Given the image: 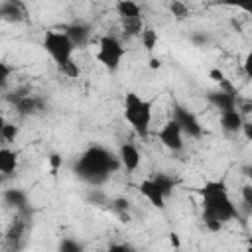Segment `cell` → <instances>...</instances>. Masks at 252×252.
<instances>
[{
  "label": "cell",
  "instance_id": "1",
  "mask_svg": "<svg viewBox=\"0 0 252 252\" xmlns=\"http://www.w3.org/2000/svg\"><path fill=\"white\" fill-rule=\"evenodd\" d=\"M203 199V220L213 232L220 230L224 222L238 219V209L228 195L226 183L222 179H209L199 189Z\"/></svg>",
  "mask_w": 252,
  "mask_h": 252
},
{
  "label": "cell",
  "instance_id": "2",
  "mask_svg": "<svg viewBox=\"0 0 252 252\" xmlns=\"http://www.w3.org/2000/svg\"><path fill=\"white\" fill-rule=\"evenodd\" d=\"M116 167H118L116 156H112L108 150L100 146L89 148L77 161V173L91 183L104 181L110 175V171H114Z\"/></svg>",
  "mask_w": 252,
  "mask_h": 252
},
{
  "label": "cell",
  "instance_id": "3",
  "mask_svg": "<svg viewBox=\"0 0 252 252\" xmlns=\"http://www.w3.org/2000/svg\"><path fill=\"white\" fill-rule=\"evenodd\" d=\"M122 114H124V120L130 124V128L140 138H146L152 126V118H154V100H148L140 96L138 93L130 91L124 96Z\"/></svg>",
  "mask_w": 252,
  "mask_h": 252
},
{
  "label": "cell",
  "instance_id": "4",
  "mask_svg": "<svg viewBox=\"0 0 252 252\" xmlns=\"http://www.w3.org/2000/svg\"><path fill=\"white\" fill-rule=\"evenodd\" d=\"M126 55V47L122 43V39L114 33H104L98 37V43H96V61L110 73L118 71L122 59Z\"/></svg>",
  "mask_w": 252,
  "mask_h": 252
},
{
  "label": "cell",
  "instance_id": "5",
  "mask_svg": "<svg viewBox=\"0 0 252 252\" xmlns=\"http://www.w3.org/2000/svg\"><path fill=\"white\" fill-rule=\"evenodd\" d=\"M41 47L51 57L55 67H61L69 59H73V53H75V47H73L71 39L65 35L63 30H49V32H45Z\"/></svg>",
  "mask_w": 252,
  "mask_h": 252
},
{
  "label": "cell",
  "instance_id": "6",
  "mask_svg": "<svg viewBox=\"0 0 252 252\" xmlns=\"http://www.w3.org/2000/svg\"><path fill=\"white\" fill-rule=\"evenodd\" d=\"M116 14L120 16V24H122V32L126 37L132 35H140V32L144 30V18H142V8L138 2L132 0H120L116 2Z\"/></svg>",
  "mask_w": 252,
  "mask_h": 252
},
{
  "label": "cell",
  "instance_id": "7",
  "mask_svg": "<svg viewBox=\"0 0 252 252\" xmlns=\"http://www.w3.org/2000/svg\"><path fill=\"white\" fill-rule=\"evenodd\" d=\"M171 118L179 124L183 136H189V138H195V140H199V138L203 136V126H201L199 118H197L189 108H185V106H175Z\"/></svg>",
  "mask_w": 252,
  "mask_h": 252
},
{
  "label": "cell",
  "instance_id": "8",
  "mask_svg": "<svg viewBox=\"0 0 252 252\" xmlns=\"http://www.w3.org/2000/svg\"><path fill=\"white\" fill-rule=\"evenodd\" d=\"M158 140L163 148H167L169 152H181L185 142H183V132L179 128V124L169 118L159 130H158Z\"/></svg>",
  "mask_w": 252,
  "mask_h": 252
},
{
  "label": "cell",
  "instance_id": "9",
  "mask_svg": "<svg viewBox=\"0 0 252 252\" xmlns=\"http://www.w3.org/2000/svg\"><path fill=\"white\" fill-rule=\"evenodd\" d=\"M116 159H118V165L122 169H126L128 173H134L140 167V163H142V154H140V150H138L136 144L124 142V144L118 146Z\"/></svg>",
  "mask_w": 252,
  "mask_h": 252
},
{
  "label": "cell",
  "instance_id": "10",
  "mask_svg": "<svg viewBox=\"0 0 252 252\" xmlns=\"http://www.w3.org/2000/svg\"><path fill=\"white\" fill-rule=\"evenodd\" d=\"M63 32H65V35L71 39V43H73L75 49H77V47H85V45L91 41V37H93L91 26H89L87 22H83V20L71 22L69 26L63 28Z\"/></svg>",
  "mask_w": 252,
  "mask_h": 252
},
{
  "label": "cell",
  "instance_id": "11",
  "mask_svg": "<svg viewBox=\"0 0 252 252\" xmlns=\"http://www.w3.org/2000/svg\"><path fill=\"white\" fill-rule=\"evenodd\" d=\"M138 189H140V193H142V197L152 205V207H156V209H163L165 207V197L161 195V191L156 187V183L152 181V177H148V179H144L140 185H138Z\"/></svg>",
  "mask_w": 252,
  "mask_h": 252
},
{
  "label": "cell",
  "instance_id": "12",
  "mask_svg": "<svg viewBox=\"0 0 252 252\" xmlns=\"http://www.w3.org/2000/svg\"><path fill=\"white\" fill-rule=\"evenodd\" d=\"M207 100H209L219 112H226V110H234V108H236L238 96H236V94H230V93H224V91H213V93L207 94Z\"/></svg>",
  "mask_w": 252,
  "mask_h": 252
},
{
  "label": "cell",
  "instance_id": "13",
  "mask_svg": "<svg viewBox=\"0 0 252 252\" xmlns=\"http://www.w3.org/2000/svg\"><path fill=\"white\" fill-rule=\"evenodd\" d=\"M14 106H16V112L20 116H32L35 114L37 110H41V100L37 96H33L32 93L30 94H24V96H18L16 100H12Z\"/></svg>",
  "mask_w": 252,
  "mask_h": 252
},
{
  "label": "cell",
  "instance_id": "14",
  "mask_svg": "<svg viewBox=\"0 0 252 252\" xmlns=\"http://www.w3.org/2000/svg\"><path fill=\"white\" fill-rule=\"evenodd\" d=\"M244 116L234 108V110H226V112H220V128L226 132V134H238L242 124H244Z\"/></svg>",
  "mask_w": 252,
  "mask_h": 252
},
{
  "label": "cell",
  "instance_id": "15",
  "mask_svg": "<svg viewBox=\"0 0 252 252\" xmlns=\"http://www.w3.org/2000/svg\"><path fill=\"white\" fill-rule=\"evenodd\" d=\"M18 169V154L10 148H0V175H12Z\"/></svg>",
  "mask_w": 252,
  "mask_h": 252
},
{
  "label": "cell",
  "instance_id": "16",
  "mask_svg": "<svg viewBox=\"0 0 252 252\" xmlns=\"http://www.w3.org/2000/svg\"><path fill=\"white\" fill-rule=\"evenodd\" d=\"M26 16L24 6L20 2H2L0 4V18L6 22H22Z\"/></svg>",
  "mask_w": 252,
  "mask_h": 252
},
{
  "label": "cell",
  "instance_id": "17",
  "mask_svg": "<svg viewBox=\"0 0 252 252\" xmlns=\"http://www.w3.org/2000/svg\"><path fill=\"white\" fill-rule=\"evenodd\" d=\"M4 197V203L8 207H16V209H24L28 205V195L22 191V189H6L2 193Z\"/></svg>",
  "mask_w": 252,
  "mask_h": 252
},
{
  "label": "cell",
  "instance_id": "18",
  "mask_svg": "<svg viewBox=\"0 0 252 252\" xmlns=\"http://www.w3.org/2000/svg\"><path fill=\"white\" fill-rule=\"evenodd\" d=\"M152 181L156 183V187L161 191V195L167 199L171 193H173V187H175V179L171 175H165V173H158L152 177Z\"/></svg>",
  "mask_w": 252,
  "mask_h": 252
},
{
  "label": "cell",
  "instance_id": "19",
  "mask_svg": "<svg viewBox=\"0 0 252 252\" xmlns=\"http://www.w3.org/2000/svg\"><path fill=\"white\" fill-rule=\"evenodd\" d=\"M140 41H142V47H144L146 51H154V47H156L158 41H159V35H158V32H156L154 28L144 26V30L140 32Z\"/></svg>",
  "mask_w": 252,
  "mask_h": 252
},
{
  "label": "cell",
  "instance_id": "20",
  "mask_svg": "<svg viewBox=\"0 0 252 252\" xmlns=\"http://www.w3.org/2000/svg\"><path fill=\"white\" fill-rule=\"evenodd\" d=\"M59 69V73L63 75V77H67V79H79V75H81V67H79V63L75 61V59H69L67 63H63L61 67H57Z\"/></svg>",
  "mask_w": 252,
  "mask_h": 252
},
{
  "label": "cell",
  "instance_id": "21",
  "mask_svg": "<svg viewBox=\"0 0 252 252\" xmlns=\"http://www.w3.org/2000/svg\"><path fill=\"white\" fill-rule=\"evenodd\" d=\"M24 230H26V224H24V220H14L12 224H10V228H8V232H6V238L10 240V242H18L20 238H22V234H24Z\"/></svg>",
  "mask_w": 252,
  "mask_h": 252
},
{
  "label": "cell",
  "instance_id": "22",
  "mask_svg": "<svg viewBox=\"0 0 252 252\" xmlns=\"http://www.w3.org/2000/svg\"><path fill=\"white\" fill-rule=\"evenodd\" d=\"M18 134H20V128L14 122H6L4 128H2V132H0V140H4L6 144H12L18 138Z\"/></svg>",
  "mask_w": 252,
  "mask_h": 252
},
{
  "label": "cell",
  "instance_id": "23",
  "mask_svg": "<svg viewBox=\"0 0 252 252\" xmlns=\"http://www.w3.org/2000/svg\"><path fill=\"white\" fill-rule=\"evenodd\" d=\"M57 252H85V248H83V244H81L79 240H75V238H63V240L59 242Z\"/></svg>",
  "mask_w": 252,
  "mask_h": 252
},
{
  "label": "cell",
  "instance_id": "24",
  "mask_svg": "<svg viewBox=\"0 0 252 252\" xmlns=\"http://www.w3.org/2000/svg\"><path fill=\"white\" fill-rule=\"evenodd\" d=\"M169 12H171L177 20H183V18L189 16V8H187V4H183V2H179V0L169 2Z\"/></svg>",
  "mask_w": 252,
  "mask_h": 252
},
{
  "label": "cell",
  "instance_id": "25",
  "mask_svg": "<svg viewBox=\"0 0 252 252\" xmlns=\"http://www.w3.org/2000/svg\"><path fill=\"white\" fill-rule=\"evenodd\" d=\"M10 75H12V67L8 63H4V61H0V87H6Z\"/></svg>",
  "mask_w": 252,
  "mask_h": 252
},
{
  "label": "cell",
  "instance_id": "26",
  "mask_svg": "<svg viewBox=\"0 0 252 252\" xmlns=\"http://www.w3.org/2000/svg\"><path fill=\"white\" fill-rule=\"evenodd\" d=\"M47 161H49V167H51V171H53V173H57V171H59V167L63 165V158H61L59 154H51V156L47 158Z\"/></svg>",
  "mask_w": 252,
  "mask_h": 252
},
{
  "label": "cell",
  "instance_id": "27",
  "mask_svg": "<svg viewBox=\"0 0 252 252\" xmlns=\"http://www.w3.org/2000/svg\"><path fill=\"white\" fill-rule=\"evenodd\" d=\"M112 209L116 211V213H128V209H130V203L126 201V199H114L112 201Z\"/></svg>",
  "mask_w": 252,
  "mask_h": 252
},
{
  "label": "cell",
  "instance_id": "28",
  "mask_svg": "<svg viewBox=\"0 0 252 252\" xmlns=\"http://www.w3.org/2000/svg\"><path fill=\"white\" fill-rule=\"evenodd\" d=\"M240 193H242V201H244V207H252V185H244L242 189H240Z\"/></svg>",
  "mask_w": 252,
  "mask_h": 252
},
{
  "label": "cell",
  "instance_id": "29",
  "mask_svg": "<svg viewBox=\"0 0 252 252\" xmlns=\"http://www.w3.org/2000/svg\"><path fill=\"white\" fill-rule=\"evenodd\" d=\"M106 252H134V248L130 244H124V242H116V244H110Z\"/></svg>",
  "mask_w": 252,
  "mask_h": 252
},
{
  "label": "cell",
  "instance_id": "30",
  "mask_svg": "<svg viewBox=\"0 0 252 252\" xmlns=\"http://www.w3.org/2000/svg\"><path fill=\"white\" fill-rule=\"evenodd\" d=\"M209 79H213L215 83H220V81H222V79H226V77H224V73H222L219 67H213V69L209 71Z\"/></svg>",
  "mask_w": 252,
  "mask_h": 252
},
{
  "label": "cell",
  "instance_id": "31",
  "mask_svg": "<svg viewBox=\"0 0 252 252\" xmlns=\"http://www.w3.org/2000/svg\"><path fill=\"white\" fill-rule=\"evenodd\" d=\"M169 244H171L175 250H179V248H181V238H179V234H177V232H171V234H169Z\"/></svg>",
  "mask_w": 252,
  "mask_h": 252
},
{
  "label": "cell",
  "instance_id": "32",
  "mask_svg": "<svg viewBox=\"0 0 252 252\" xmlns=\"http://www.w3.org/2000/svg\"><path fill=\"white\" fill-rule=\"evenodd\" d=\"M240 130L244 132L246 140H252V124H250L248 120H244V124H242V128H240Z\"/></svg>",
  "mask_w": 252,
  "mask_h": 252
},
{
  "label": "cell",
  "instance_id": "33",
  "mask_svg": "<svg viewBox=\"0 0 252 252\" xmlns=\"http://www.w3.org/2000/svg\"><path fill=\"white\" fill-rule=\"evenodd\" d=\"M148 65H150V69H159L161 67V59L159 57H150Z\"/></svg>",
  "mask_w": 252,
  "mask_h": 252
},
{
  "label": "cell",
  "instance_id": "34",
  "mask_svg": "<svg viewBox=\"0 0 252 252\" xmlns=\"http://www.w3.org/2000/svg\"><path fill=\"white\" fill-rule=\"evenodd\" d=\"M118 217H120L122 222H128V220H130V215H128V213H118Z\"/></svg>",
  "mask_w": 252,
  "mask_h": 252
},
{
  "label": "cell",
  "instance_id": "35",
  "mask_svg": "<svg viewBox=\"0 0 252 252\" xmlns=\"http://www.w3.org/2000/svg\"><path fill=\"white\" fill-rule=\"evenodd\" d=\"M6 122H8V120H6V118H4V114L0 112V132H2V128H4V124H6Z\"/></svg>",
  "mask_w": 252,
  "mask_h": 252
}]
</instances>
